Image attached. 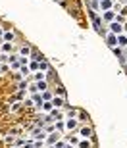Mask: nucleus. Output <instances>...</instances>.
<instances>
[{
    "mask_svg": "<svg viewBox=\"0 0 127 148\" xmlns=\"http://www.w3.org/2000/svg\"><path fill=\"white\" fill-rule=\"evenodd\" d=\"M33 137H41V139H44V131H39V129H35V131H33Z\"/></svg>",
    "mask_w": 127,
    "mask_h": 148,
    "instance_id": "f03ea898",
    "label": "nucleus"
},
{
    "mask_svg": "<svg viewBox=\"0 0 127 148\" xmlns=\"http://www.w3.org/2000/svg\"><path fill=\"white\" fill-rule=\"evenodd\" d=\"M37 89H41V90H44V89H46V83H39V85H37Z\"/></svg>",
    "mask_w": 127,
    "mask_h": 148,
    "instance_id": "423d86ee",
    "label": "nucleus"
},
{
    "mask_svg": "<svg viewBox=\"0 0 127 148\" xmlns=\"http://www.w3.org/2000/svg\"><path fill=\"white\" fill-rule=\"evenodd\" d=\"M54 106H56V108H60V106H62V104H64V100H62V98H54Z\"/></svg>",
    "mask_w": 127,
    "mask_h": 148,
    "instance_id": "7ed1b4c3",
    "label": "nucleus"
},
{
    "mask_svg": "<svg viewBox=\"0 0 127 148\" xmlns=\"http://www.w3.org/2000/svg\"><path fill=\"white\" fill-rule=\"evenodd\" d=\"M112 31H114V33H120V31H121V25L114 23V25H112Z\"/></svg>",
    "mask_w": 127,
    "mask_h": 148,
    "instance_id": "39448f33",
    "label": "nucleus"
},
{
    "mask_svg": "<svg viewBox=\"0 0 127 148\" xmlns=\"http://www.w3.org/2000/svg\"><path fill=\"white\" fill-rule=\"evenodd\" d=\"M120 44H121V46H125V44H127V38H125V37H121V38H120Z\"/></svg>",
    "mask_w": 127,
    "mask_h": 148,
    "instance_id": "0eeeda50",
    "label": "nucleus"
},
{
    "mask_svg": "<svg viewBox=\"0 0 127 148\" xmlns=\"http://www.w3.org/2000/svg\"><path fill=\"white\" fill-rule=\"evenodd\" d=\"M92 135V131H90L89 127H85V129H81V137H90Z\"/></svg>",
    "mask_w": 127,
    "mask_h": 148,
    "instance_id": "f257e3e1",
    "label": "nucleus"
},
{
    "mask_svg": "<svg viewBox=\"0 0 127 148\" xmlns=\"http://www.w3.org/2000/svg\"><path fill=\"white\" fill-rule=\"evenodd\" d=\"M75 125H77V121H75V119H69V121H67V129H73Z\"/></svg>",
    "mask_w": 127,
    "mask_h": 148,
    "instance_id": "20e7f679",
    "label": "nucleus"
}]
</instances>
